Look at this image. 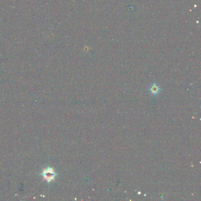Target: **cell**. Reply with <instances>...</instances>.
<instances>
[{"mask_svg": "<svg viewBox=\"0 0 201 201\" xmlns=\"http://www.w3.org/2000/svg\"><path fill=\"white\" fill-rule=\"evenodd\" d=\"M42 175L43 176L44 180H46L47 182H49L54 179V177L56 176V174L54 172L53 169L49 168L44 170L43 172Z\"/></svg>", "mask_w": 201, "mask_h": 201, "instance_id": "6da1fadb", "label": "cell"}, {"mask_svg": "<svg viewBox=\"0 0 201 201\" xmlns=\"http://www.w3.org/2000/svg\"><path fill=\"white\" fill-rule=\"evenodd\" d=\"M160 90V88L158 86V84H153L150 88V91L151 93H152L153 94H156L159 92Z\"/></svg>", "mask_w": 201, "mask_h": 201, "instance_id": "7a4b0ae2", "label": "cell"}]
</instances>
